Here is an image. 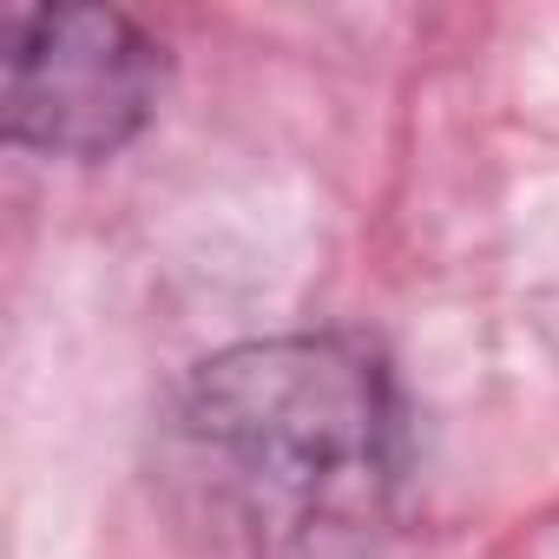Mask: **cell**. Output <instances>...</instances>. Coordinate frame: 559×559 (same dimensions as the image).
<instances>
[{
    "instance_id": "cell-1",
    "label": "cell",
    "mask_w": 559,
    "mask_h": 559,
    "mask_svg": "<svg viewBox=\"0 0 559 559\" xmlns=\"http://www.w3.org/2000/svg\"><path fill=\"white\" fill-rule=\"evenodd\" d=\"M408 474L389 362L343 330L204 356L165 402L158 487L224 559H362Z\"/></svg>"
},
{
    "instance_id": "cell-2",
    "label": "cell",
    "mask_w": 559,
    "mask_h": 559,
    "mask_svg": "<svg viewBox=\"0 0 559 559\" xmlns=\"http://www.w3.org/2000/svg\"><path fill=\"white\" fill-rule=\"evenodd\" d=\"M0 126L8 145L99 165L119 158L165 99V47L119 8H14L0 53Z\"/></svg>"
}]
</instances>
